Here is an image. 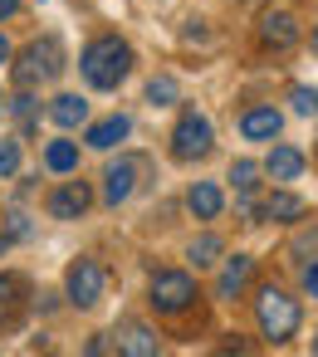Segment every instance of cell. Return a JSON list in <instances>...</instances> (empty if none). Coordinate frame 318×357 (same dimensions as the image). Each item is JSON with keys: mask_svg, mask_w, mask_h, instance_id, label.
<instances>
[{"mask_svg": "<svg viewBox=\"0 0 318 357\" xmlns=\"http://www.w3.org/2000/svg\"><path fill=\"white\" fill-rule=\"evenodd\" d=\"M79 69H84V79H89V89H118L128 74H132V50L118 40V35H103V40H93L89 50H84V59H79Z\"/></svg>", "mask_w": 318, "mask_h": 357, "instance_id": "1", "label": "cell"}, {"mask_svg": "<svg viewBox=\"0 0 318 357\" xmlns=\"http://www.w3.org/2000/svg\"><path fill=\"white\" fill-rule=\"evenodd\" d=\"M255 318H259V333H264L269 342H289V337L298 333V323H303L298 298H289V294L274 289V284L259 289V298H255Z\"/></svg>", "mask_w": 318, "mask_h": 357, "instance_id": "2", "label": "cell"}, {"mask_svg": "<svg viewBox=\"0 0 318 357\" xmlns=\"http://www.w3.org/2000/svg\"><path fill=\"white\" fill-rule=\"evenodd\" d=\"M64 289H69V303L74 308H98L103 303V294H108V269L98 264V259H74L69 264V274H64Z\"/></svg>", "mask_w": 318, "mask_h": 357, "instance_id": "3", "label": "cell"}, {"mask_svg": "<svg viewBox=\"0 0 318 357\" xmlns=\"http://www.w3.org/2000/svg\"><path fill=\"white\" fill-rule=\"evenodd\" d=\"M59 74H64V54H59L54 40H35V45L20 54V64H15V84H20V89L50 84V79H59Z\"/></svg>", "mask_w": 318, "mask_h": 357, "instance_id": "4", "label": "cell"}, {"mask_svg": "<svg viewBox=\"0 0 318 357\" xmlns=\"http://www.w3.org/2000/svg\"><path fill=\"white\" fill-rule=\"evenodd\" d=\"M211 142H215L211 118H206V113H196V108H186V113H181V123L172 128V157H176V162H201V157L211 152Z\"/></svg>", "mask_w": 318, "mask_h": 357, "instance_id": "5", "label": "cell"}, {"mask_svg": "<svg viewBox=\"0 0 318 357\" xmlns=\"http://www.w3.org/2000/svg\"><path fill=\"white\" fill-rule=\"evenodd\" d=\"M152 308L157 313H186L191 303H196V284H191V274L186 269H162V274H152Z\"/></svg>", "mask_w": 318, "mask_h": 357, "instance_id": "6", "label": "cell"}, {"mask_svg": "<svg viewBox=\"0 0 318 357\" xmlns=\"http://www.w3.org/2000/svg\"><path fill=\"white\" fill-rule=\"evenodd\" d=\"M137 172H142L137 157H118V162L103 172V201H108V206H123V201L137 191Z\"/></svg>", "mask_w": 318, "mask_h": 357, "instance_id": "7", "label": "cell"}, {"mask_svg": "<svg viewBox=\"0 0 318 357\" xmlns=\"http://www.w3.org/2000/svg\"><path fill=\"white\" fill-rule=\"evenodd\" d=\"M84 211H89V186L84 181H59L50 191V215L54 220H79Z\"/></svg>", "mask_w": 318, "mask_h": 357, "instance_id": "8", "label": "cell"}, {"mask_svg": "<svg viewBox=\"0 0 318 357\" xmlns=\"http://www.w3.org/2000/svg\"><path fill=\"white\" fill-rule=\"evenodd\" d=\"M279 128H284L279 108H245V118H240V132H245L250 142H274Z\"/></svg>", "mask_w": 318, "mask_h": 357, "instance_id": "9", "label": "cell"}, {"mask_svg": "<svg viewBox=\"0 0 318 357\" xmlns=\"http://www.w3.org/2000/svg\"><path fill=\"white\" fill-rule=\"evenodd\" d=\"M128 132H132V118H128V113H113V118L93 123L84 142H89V147H98V152H108V147H118V142H123Z\"/></svg>", "mask_w": 318, "mask_h": 357, "instance_id": "10", "label": "cell"}, {"mask_svg": "<svg viewBox=\"0 0 318 357\" xmlns=\"http://www.w3.org/2000/svg\"><path fill=\"white\" fill-rule=\"evenodd\" d=\"M186 206H191V215H196V220H215V215L225 211V196H220V186H215V181H196V186L186 191Z\"/></svg>", "mask_w": 318, "mask_h": 357, "instance_id": "11", "label": "cell"}, {"mask_svg": "<svg viewBox=\"0 0 318 357\" xmlns=\"http://www.w3.org/2000/svg\"><path fill=\"white\" fill-rule=\"evenodd\" d=\"M264 172H269L274 181H298V176H303V152H298V147H284V142H279V147H274V152L264 157Z\"/></svg>", "mask_w": 318, "mask_h": 357, "instance_id": "12", "label": "cell"}, {"mask_svg": "<svg viewBox=\"0 0 318 357\" xmlns=\"http://www.w3.org/2000/svg\"><path fill=\"white\" fill-rule=\"evenodd\" d=\"M250 269H255V259H250V255L225 259V269H220V279H215V298H235V294L250 284Z\"/></svg>", "mask_w": 318, "mask_h": 357, "instance_id": "13", "label": "cell"}, {"mask_svg": "<svg viewBox=\"0 0 318 357\" xmlns=\"http://www.w3.org/2000/svg\"><path fill=\"white\" fill-rule=\"evenodd\" d=\"M303 211H308V206H303V196H294V191H274V196L259 206V215H264V220H279V225H294Z\"/></svg>", "mask_w": 318, "mask_h": 357, "instance_id": "14", "label": "cell"}, {"mask_svg": "<svg viewBox=\"0 0 318 357\" xmlns=\"http://www.w3.org/2000/svg\"><path fill=\"white\" fill-rule=\"evenodd\" d=\"M118 352H128V357H157V333L142 328V323H123V333H118Z\"/></svg>", "mask_w": 318, "mask_h": 357, "instance_id": "15", "label": "cell"}, {"mask_svg": "<svg viewBox=\"0 0 318 357\" xmlns=\"http://www.w3.org/2000/svg\"><path fill=\"white\" fill-rule=\"evenodd\" d=\"M259 40L269 45V50H289L294 40H298V25H294V15H264V25H259Z\"/></svg>", "mask_w": 318, "mask_h": 357, "instance_id": "16", "label": "cell"}, {"mask_svg": "<svg viewBox=\"0 0 318 357\" xmlns=\"http://www.w3.org/2000/svg\"><path fill=\"white\" fill-rule=\"evenodd\" d=\"M50 118H54L59 128H79V123L89 118V103H84L79 93H59V98L50 103Z\"/></svg>", "mask_w": 318, "mask_h": 357, "instance_id": "17", "label": "cell"}, {"mask_svg": "<svg viewBox=\"0 0 318 357\" xmlns=\"http://www.w3.org/2000/svg\"><path fill=\"white\" fill-rule=\"evenodd\" d=\"M45 167H50L54 176H69V172H79V147H74L69 137L50 142V147H45Z\"/></svg>", "mask_w": 318, "mask_h": 357, "instance_id": "18", "label": "cell"}, {"mask_svg": "<svg viewBox=\"0 0 318 357\" xmlns=\"http://www.w3.org/2000/svg\"><path fill=\"white\" fill-rule=\"evenodd\" d=\"M181 98V89H176V79L172 74H157L152 84H147V103H157V108H172Z\"/></svg>", "mask_w": 318, "mask_h": 357, "instance_id": "19", "label": "cell"}, {"mask_svg": "<svg viewBox=\"0 0 318 357\" xmlns=\"http://www.w3.org/2000/svg\"><path fill=\"white\" fill-rule=\"evenodd\" d=\"M259 172H264L259 162H250V157H240V162L230 167V181H235V191H255V186H259Z\"/></svg>", "mask_w": 318, "mask_h": 357, "instance_id": "20", "label": "cell"}, {"mask_svg": "<svg viewBox=\"0 0 318 357\" xmlns=\"http://www.w3.org/2000/svg\"><path fill=\"white\" fill-rule=\"evenodd\" d=\"M191 259H196V269H201V264H215V259H220V235L191 240Z\"/></svg>", "mask_w": 318, "mask_h": 357, "instance_id": "21", "label": "cell"}, {"mask_svg": "<svg viewBox=\"0 0 318 357\" xmlns=\"http://www.w3.org/2000/svg\"><path fill=\"white\" fill-rule=\"evenodd\" d=\"M289 103H294V113H303V118H313V113H318V89H308V84H298V89L289 93Z\"/></svg>", "mask_w": 318, "mask_h": 357, "instance_id": "22", "label": "cell"}, {"mask_svg": "<svg viewBox=\"0 0 318 357\" xmlns=\"http://www.w3.org/2000/svg\"><path fill=\"white\" fill-rule=\"evenodd\" d=\"M15 118H20L25 132L35 128V93H30V89H20V98H15Z\"/></svg>", "mask_w": 318, "mask_h": 357, "instance_id": "23", "label": "cell"}, {"mask_svg": "<svg viewBox=\"0 0 318 357\" xmlns=\"http://www.w3.org/2000/svg\"><path fill=\"white\" fill-rule=\"evenodd\" d=\"M20 172V142H0V176Z\"/></svg>", "mask_w": 318, "mask_h": 357, "instance_id": "24", "label": "cell"}, {"mask_svg": "<svg viewBox=\"0 0 318 357\" xmlns=\"http://www.w3.org/2000/svg\"><path fill=\"white\" fill-rule=\"evenodd\" d=\"M15 294H20V284H15L10 274H0V318H10V308H15Z\"/></svg>", "mask_w": 318, "mask_h": 357, "instance_id": "25", "label": "cell"}, {"mask_svg": "<svg viewBox=\"0 0 318 357\" xmlns=\"http://www.w3.org/2000/svg\"><path fill=\"white\" fill-rule=\"evenodd\" d=\"M6 235H10V240H30V215L10 211V215H6Z\"/></svg>", "mask_w": 318, "mask_h": 357, "instance_id": "26", "label": "cell"}, {"mask_svg": "<svg viewBox=\"0 0 318 357\" xmlns=\"http://www.w3.org/2000/svg\"><path fill=\"white\" fill-rule=\"evenodd\" d=\"M303 289H308V298H318V259L303 269Z\"/></svg>", "mask_w": 318, "mask_h": 357, "instance_id": "27", "label": "cell"}, {"mask_svg": "<svg viewBox=\"0 0 318 357\" xmlns=\"http://www.w3.org/2000/svg\"><path fill=\"white\" fill-rule=\"evenodd\" d=\"M313 250H318V230H313V235H303V240L294 245V255H313Z\"/></svg>", "mask_w": 318, "mask_h": 357, "instance_id": "28", "label": "cell"}, {"mask_svg": "<svg viewBox=\"0 0 318 357\" xmlns=\"http://www.w3.org/2000/svg\"><path fill=\"white\" fill-rule=\"evenodd\" d=\"M15 10H20V0H0V20H10Z\"/></svg>", "mask_w": 318, "mask_h": 357, "instance_id": "29", "label": "cell"}, {"mask_svg": "<svg viewBox=\"0 0 318 357\" xmlns=\"http://www.w3.org/2000/svg\"><path fill=\"white\" fill-rule=\"evenodd\" d=\"M6 59H10V40H6V35H0V64H6Z\"/></svg>", "mask_w": 318, "mask_h": 357, "instance_id": "30", "label": "cell"}, {"mask_svg": "<svg viewBox=\"0 0 318 357\" xmlns=\"http://www.w3.org/2000/svg\"><path fill=\"white\" fill-rule=\"evenodd\" d=\"M313 54H318V30H313Z\"/></svg>", "mask_w": 318, "mask_h": 357, "instance_id": "31", "label": "cell"}, {"mask_svg": "<svg viewBox=\"0 0 318 357\" xmlns=\"http://www.w3.org/2000/svg\"><path fill=\"white\" fill-rule=\"evenodd\" d=\"M313 352H318V337H313Z\"/></svg>", "mask_w": 318, "mask_h": 357, "instance_id": "32", "label": "cell"}, {"mask_svg": "<svg viewBox=\"0 0 318 357\" xmlns=\"http://www.w3.org/2000/svg\"><path fill=\"white\" fill-rule=\"evenodd\" d=\"M0 108H6V98H0Z\"/></svg>", "mask_w": 318, "mask_h": 357, "instance_id": "33", "label": "cell"}]
</instances>
